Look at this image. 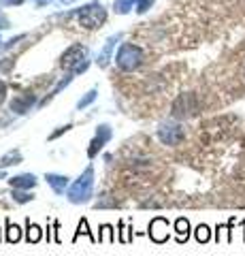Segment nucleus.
Listing matches in <instances>:
<instances>
[{"label": "nucleus", "mask_w": 245, "mask_h": 256, "mask_svg": "<svg viewBox=\"0 0 245 256\" xmlns=\"http://www.w3.org/2000/svg\"><path fill=\"white\" fill-rule=\"evenodd\" d=\"M94 196V166H85V171L70 184L66 190V198L73 205H83Z\"/></svg>", "instance_id": "f257e3e1"}, {"label": "nucleus", "mask_w": 245, "mask_h": 256, "mask_svg": "<svg viewBox=\"0 0 245 256\" xmlns=\"http://www.w3.org/2000/svg\"><path fill=\"white\" fill-rule=\"evenodd\" d=\"M186 132L184 128H181L179 124H162L160 128H158V139H160L164 146H179L181 141H184Z\"/></svg>", "instance_id": "f03ea898"}, {"label": "nucleus", "mask_w": 245, "mask_h": 256, "mask_svg": "<svg viewBox=\"0 0 245 256\" xmlns=\"http://www.w3.org/2000/svg\"><path fill=\"white\" fill-rule=\"evenodd\" d=\"M117 64H120V68H124V70L137 68L139 64H141V52H139V47L124 45L120 56H117Z\"/></svg>", "instance_id": "7ed1b4c3"}, {"label": "nucleus", "mask_w": 245, "mask_h": 256, "mask_svg": "<svg viewBox=\"0 0 245 256\" xmlns=\"http://www.w3.org/2000/svg\"><path fill=\"white\" fill-rule=\"evenodd\" d=\"M169 220L167 218H162V216H156V218L149 222V230H147V235L152 242L156 244H164V242H169Z\"/></svg>", "instance_id": "20e7f679"}, {"label": "nucleus", "mask_w": 245, "mask_h": 256, "mask_svg": "<svg viewBox=\"0 0 245 256\" xmlns=\"http://www.w3.org/2000/svg\"><path fill=\"white\" fill-rule=\"evenodd\" d=\"M109 139H111V128H109L107 124H100V126L96 128V137L92 139L90 148H88V158H96L98 152L107 146Z\"/></svg>", "instance_id": "39448f33"}, {"label": "nucleus", "mask_w": 245, "mask_h": 256, "mask_svg": "<svg viewBox=\"0 0 245 256\" xmlns=\"http://www.w3.org/2000/svg\"><path fill=\"white\" fill-rule=\"evenodd\" d=\"M36 184L38 180L32 173H21V175H15V178H9V186L15 190H32Z\"/></svg>", "instance_id": "423d86ee"}, {"label": "nucleus", "mask_w": 245, "mask_h": 256, "mask_svg": "<svg viewBox=\"0 0 245 256\" xmlns=\"http://www.w3.org/2000/svg\"><path fill=\"white\" fill-rule=\"evenodd\" d=\"M45 180H47V184H49V186H51V190L56 192L58 196H60V194H64V192L68 190V186H70V182H68V178H66V175L47 173V175H45Z\"/></svg>", "instance_id": "0eeeda50"}, {"label": "nucleus", "mask_w": 245, "mask_h": 256, "mask_svg": "<svg viewBox=\"0 0 245 256\" xmlns=\"http://www.w3.org/2000/svg\"><path fill=\"white\" fill-rule=\"evenodd\" d=\"M43 237H45L43 228L38 226V224L30 222V218H28V220H26V242H28V244H38Z\"/></svg>", "instance_id": "6e6552de"}, {"label": "nucleus", "mask_w": 245, "mask_h": 256, "mask_svg": "<svg viewBox=\"0 0 245 256\" xmlns=\"http://www.w3.org/2000/svg\"><path fill=\"white\" fill-rule=\"evenodd\" d=\"M4 228H6V230H4V239H6L9 244H17L19 239H21V228L17 226V224H13L11 218L4 220Z\"/></svg>", "instance_id": "1a4fd4ad"}, {"label": "nucleus", "mask_w": 245, "mask_h": 256, "mask_svg": "<svg viewBox=\"0 0 245 256\" xmlns=\"http://www.w3.org/2000/svg\"><path fill=\"white\" fill-rule=\"evenodd\" d=\"M175 233H177V244H186L190 237V222L188 218H177L175 220Z\"/></svg>", "instance_id": "9d476101"}, {"label": "nucleus", "mask_w": 245, "mask_h": 256, "mask_svg": "<svg viewBox=\"0 0 245 256\" xmlns=\"http://www.w3.org/2000/svg\"><path fill=\"white\" fill-rule=\"evenodd\" d=\"M81 235L90 237V242H92V244H98V237H96V235H94L92 230H90V224H88V220H85V218L79 220V224H77V233L73 235V242H77V239L81 237Z\"/></svg>", "instance_id": "9b49d317"}, {"label": "nucleus", "mask_w": 245, "mask_h": 256, "mask_svg": "<svg viewBox=\"0 0 245 256\" xmlns=\"http://www.w3.org/2000/svg\"><path fill=\"white\" fill-rule=\"evenodd\" d=\"M30 107H32V94L23 96V98H15L11 102V111H15V114H26Z\"/></svg>", "instance_id": "f8f14e48"}, {"label": "nucleus", "mask_w": 245, "mask_h": 256, "mask_svg": "<svg viewBox=\"0 0 245 256\" xmlns=\"http://www.w3.org/2000/svg\"><path fill=\"white\" fill-rule=\"evenodd\" d=\"M98 244H115V230L111 224H102L98 233Z\"/></svg>", "instance_id": "ddd939ff"}, {"label": "nucleus", "mask_w": 245, "mask_h": 256, "mask_svg": "<svg viewBox=\"0 0 245 256\" xmlns=\"http://www.w3.org/2000/svg\"><path fill=\"white\" fill-rule=\"evenodd\" d=\"M13 192H11V196H13V201L17 203V205H23V203H30V201H34V194L30 190H15V188H11Z\"/></svg>", "instance_id": "4468645a"}, {"label": "nucleus", "mask_w": 245, "mask_h": 256, "mask_svg": "<svg viewBox=\"0 0 245 256\" xmlns=\"http://www.w3.org/2000/svg\"><path fill=\"white\" fill-rule=\"evenodd\" d=\"M21 162V154L19 150L15 152H9V154H4L2 160H0V169H6V166H13V164H19Z\"/></svg>", "instance_id": "2eb2a0df"}, {"label": "nucleus", "mask_w": 245, "mask_h": 256, "mask_svg": "<svg viewBox=\"0 0 245 256\" xmlns=\"http://www.w3.org/2000/svg\"><path fill=\"white\" fill-rule=\"evenodd\" d=\"M194 237H196V242H199V244H207L211 239V230H209L207 224H199L196 230H194Z\"/></svg>", "instance_id": "dca6fc26"}, {"label": "nucleus", "mask_w": 245, "mask_h": 256, "mask_svg": "<svg viewBox=\"0 0 245 256\" xmlns=\"http://www.w3.org/2000/svg\"><path fill=\"white\" fill-rule=\"evenodd\" d=\"M130 230H132V226H130V228H126V226H124V222H120V242H122V244H128L130 239H132V233H130Z\"/></svg>", "instance_id": "f3484780"}, {"label": "nucleus", "mask_w": 245, "mask_h": 256, "mask_svg": "<svg viewBox=\"0 0 245 256\" xmlns=\"http://www.w3.org/2000/svg\"><path fill=\"white\" fill-rule=\"evenodd\" d=\"M70 128H73V126H70V124H66V126H62V128H58V130H56V132H51V134H49V141H53V139H58V137H60V134H64V132H68V130H70Z\"/></svg>", "instance_id": "a211bd4d"}, {"label": "nucleus", "mask_w": 245, "mask_h": 256, "mask_svg": "<svg viewBox=\"0 0 245 256\" xmlns=\"http://www.w3.org/2000/svg\"><path fill=\"white\" fill-rule=\"evenodd\" d=\"M94 96H96V92H94V90H92V92H88V96H85V98H81V100H79V105H77V107L81 109V107H85V105H90V102L94 100Z\"/></svg>", "instance_id": "6ab92c4d"}, {"label": "nucleus", "mask_w": 245, "mask_h": 256, "mask_svg": "<svg viewBox=\"0 0 245 256\" xmlns=\"http://www.w3.org/2000/svg\"><path fill=\"white\" fill-rule=\"evenodd\" d=\"M4 94H6V90H4V84H2V82H0V102H2V100H4Z\"/></svg>", "instance_id": "aec40b11"}, {"label": "nucleus", "mask_w": 245, "mask_h": 256, "mask_svg": "<svg viewBox=\"0 0 245 256\" xmlns=\"http://www.w3.org/2000/svg\"><path fill=\"white\" fill-rule=\"evenodd\" d=\"M0 180H6V173H4L2 169H0Z\"/></svg>", "instance_id": "412c9836"}, {"label": "nucleus", "mask_w": 245, "mask_h": 256, "mask_svg": "<svg viewBox=\"0 0 245 256\" xmlns=\"http://www.w3.org/2000/svg\"><path fill=\"white\" fill-rule=\"evenodd\" d=\"M0 239H2V237H0Z\"/></svg>", "instance_id": "4be33fe9"}]
</instances>
